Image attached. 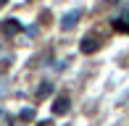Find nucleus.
<instances>
[{"label": "nucleus", "mask_w": 129, "mask_h": 126, "mask_svg": "<svg viewBox=\"0 0 129 126\" xmlns=\"http://www.w3.org/2000/svg\"><path fill=\"white\" fill-rule=\"evenodd\" d=\"M21 118H24V121H29V118H34V113H32V110H24V113H21Z\"/></svg>", "instance_id": "obj_6"}, {"label": "nucleus", "mask_w": 129, "mask_h": 126, "mask_svg": "<svg viewBox=\"0 0 129 126\" xmlns=\"http://www.w3.org/2000/svg\"><path fill=\"white\" fill-rule=\"evenodd\" d=\"M98 47H100V42H98L95 37H84V39H82V45H79L82 53H95Z\"/></svg>", "instance_id": "obj_4"}, {"label": "nucleus", "mask_w": 129, "mask_h": 126, "mask_svg": "<svg viewBox=\"0 0 129 126\" xmlns=\"http://www.w3.org/2000/svg\"><path fill=\"white\" fill-rule=\"evenodd\" d=\"M50 92H53V84H50V82H42V84L37 87V97H40V100H42V97H48Z\"/></svg>", "instance_id": "obj_5"}, {"label": "nucleus", "mask_w": 129, "mask_h": 126, "mask_svg": "<svg viewBox=\"0 0 129 126\" xmlns=\"http://www.w3.org/2000/svg\"><path fill=\"white\" fill-rule=\"evenodd\" d=\"M5 3H8V0H0V8H3V5H5Z\"/></svg>", "instance_id": "obj_9"}, {"label": "nucleus", "mask_w": 129, "mask_h": 126, "mask_svg": "<svg viewBox=\"0 0 129 126\" xmlns=\"http://www.w3.org/2000/svg\"><path fill=\"white\" fill-rule=\"evenodd\" d=\"M37 126H53V123L50 121H42V123H37Z\"/></svg>", "instance_id": "obj_7"}, {"label": "nucleus", "mask_w": 129, "mask_h": 126, "mask_svg": "<svg viewBox=\"0 0 129 126\" xmlns=\"http://www.w3.org/2000/svg\"><path fill=\"white\" fill-rule=\"evenodd\" d=\"M79 19H82V11H79V8H77V11H71V13H66V16L61 19V29H63V32L74 29V26L79 24Z\"/></svg>", "instance_id": "obj_1"}, {"label": "nucleus", "mask_w": 129, "mask_h": 126, "mask_svg": "<svg viewBox=\"0 0 129 126\" xmlns=\"http://www.w3.org/2000/svg\"><path fill=\"white\" fill-rule=\"evenodd\" d=\"M108 3H111V5H116V3H121V0H108Z\"/></svg>", "instance_id": "obj_8"}, {"label": "nucleus", "mask_w": 129, "mask_h": 126, "mask_svg": "<svg viewBox=\"0 0 129 126\" xmlns=\"http://www.w3.org/2000/svg\"><path fill=\"white\" fill-rule=\"evenodd\" d=\"M66 110H69V95H58L55 102H53V113H55V116H63Z\"/></svg>", "instance_id": "obj_2"}, {"label": "nucleus", "mask_w": 129, "mask_h": 126, "mask_svg": "<svg viewBox=\"0 0 129 126\" xmlns=\"http://www.w3.org/2000/svg\"><path fill=\"white\" fill-rule=\"evenodd\" d=\"M19 32H21V24L16 19H8L3 24V34H5V37H13V34H19Z\"/></svg>", "instance_id": "obj_3"}]
</instances>
